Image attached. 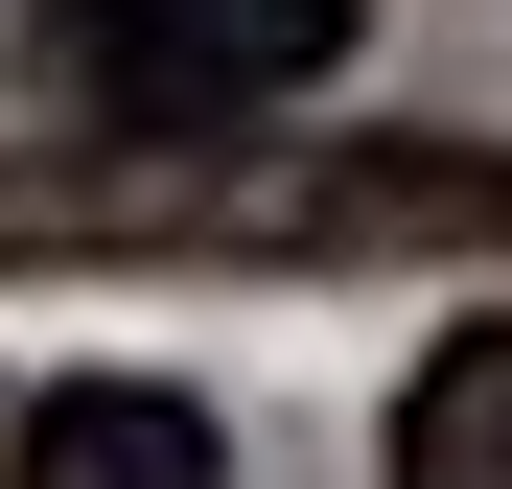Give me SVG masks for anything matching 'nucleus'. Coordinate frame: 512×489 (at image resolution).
Listing matches in <instances>:
<instances>
[{
	"label": "nucleus",
	"mask_w": 512,
	"mask_h": 489,
	"mask_svg": "<svg viewBox=\"0 0 512 489\" xmlns=\"http://www.w3.org/2000/svg\"><path fill=\"white\" fill-rule=\"evenodd\" d=\"M512 233L489 140H94V163H0V257H443Z\"/></svg>",
	"instance_id": "obj_1"
},
{
	"label": "nucleus",
	"mask_w": 512,
	"mask_h": 489,
	"mask_svg": "<svg viewBox=\"0 0 512 489\" xmlns=\"http://www.w3.org/2000/svg\"><path fill=\"white\" fill-rule=\"evenodd\" d=\"M0 489H233V420L163 396V373H70V396H24Z\"/></svg>",
	"instance_id": "obj_3"
},
{
	"label": "nucleus",
	"mask_w": 512,
	"mask_h": 489,
	"mask_svg": "<svg viewBox=\"0 0 512 489\" xmlns=\"http://www.w3.org/2000/svg\"><path fill=\"white\" fill-rule=\"evenodd\" d=\"M396 489H512V326H443L396 396Z\"/></svg>",
	"instance_id": "obj_4"
},
{
	"label": "nucleus",
	"mask_w": 512,
	"mask_h": 489,
	"mask_svg": "<svg viewBox=\"0 0 512 489\" xmlns=\"http://www.w3.org/2000/svg\"><path fill=\"white\" fill-rule=\"evenodd\" d=\"M350 70V0H24V94L70 140H210Z\"/></svg>",
	"instance_id": "obj_2"
}]
</instances>
